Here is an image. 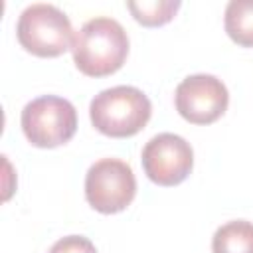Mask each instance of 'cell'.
Wrapping results in <instances>:
<instances>
[{"mask_svg": "<svg viewBox=\"0 0 253 253\" xmlns=\"http://www.w3.org/2000/svg\"><path fill=\"white\" fill-rule=\"evenodd\" d=\"M150 115V99L132 85L103 89L89 103L91 125L111 138L134 136L146 126Z\"/></svg>", "mask_w": 253, "mask_h": 253, "instance_id": "2", "label": "cell"}, {"mask_svg": "<svg viewBox=\"0 0 253 253\" xmlns=\"http://www.w3.org/2000/svg\"><path fill=\"white\" fill-rule=\"evenodd\" d=\"M20 45L38 57H57L71 49L73 28L63 10L47 2L26 6L16 24Z\"/></svg>", "mask_w": 253, "mask_h": 253, "instance_id": "3", "label": "cell"}, {"mask_svg": "<svg viewBox=\"0 0 253 253\" xmlns=\"http://www.w3.org/2000/svg\"><path fill=\"white\" fill-rule=\"evenodd\" d=\"M176 111L192 125L215 123L229 105V93L221 79L210 73L184 77L174 93Z\"/></svg>", "mask_w": 253, "mask_h": 253, "instance_id": "6", "label": "cell"}, {"mask_svg": "<svg viewBox=\"0 0 253 253\" xmlns=\"http://www.w3.org/2000/svg\"><path fill=\"white\" fill-rule=\"evenodd\" d=\"M140 162L148 180L158 186H178L194 166V150L186 138L174 132L152 136L140 154Z\"/></svg>", "mask_w": 253, "mask_h": 253, "instance_id": "7", "label": "cell"}, {"mask_svg": "<svg viewBox=\"0 0 253 253\" xmlns=\"http://www.w3.org/2000/svg\"><path fill=\"white\" fill-rule=\"evenodd\" d=\"M136 194V178L128 162L101 158L85 174V198L99 213L123 211Z\"/></svg>", "mask_w": 253, "mask_h": 253, "instance_id": "5", "label": "cell"}, {"mask_svg": "<svg viewBox=\"0 0 253 253\" xmlns=\"http://www.w3.org/2000/svg\"><path fill=\"white\" fill-rule=\"evenodd\" d=\"M223 26L235 43L253 47V0H229L225 6Z\"/></svg>", "mask_w": 253, "mask_h": 253, "instance_id": "9", "label": "cell"}, {"mask_svg": "<svg viewBox=\"0 0 253 253\" xmlns=\"http://www.w3.org/2000/svg\"><path fill=\"white\" fill-rule=\"evenodd\" d=\"M26 138L38 148H55L69 142L77 130V111L71 101L42 95L26 103L20 117Z\"/></svg>", "mask_w": 253, "mask_h": 253, "instance_id": "4", "label": "cell"}, {"mask_svg": "<svg viewBox=\"0 0 253 253\" xmlns=\"http://www.w3.org/2000/svg\"><path fill=\"white\" fill-rule=\"evenodd\" d=\"M180 6H182L180 0H140V2L128 0L126 2V8L130 10L132 18L138 24L148 28L164 26L166 22H170Z\"/></svg>", "mask_w": 253, "mask_h": 253, "instance_id": "10", "label": "cell"}, {"mask_svg": "<svg viewBox=\"0 0 253 253\" xmlns=\"http://www.w3.org/2000/svg\"><path fill=\"white\" fill-rule=\"evenodd\" d=\"M71 53L81 73L105 77L123 67L128 55V36L115 18L97 16L75 32Z\"/></svg>", "mask_w": 253, "mask_h": 253, "instance_id": "1", "label": "cell"}, {"mask_svg": "<svg viewBox=\"0 0 253 253\" xmlns=\"http://www.w3.org/2000/svg\"><path fill=\"white\" fill-rule=\"evenodd\" d=\"M211 253H253V223L233 219L219 225L211 237Z\"/></svg>", "mask_w": 253, "mask_h": 253, "instance_id": "8", "label": "cell"}, {"mask_svg": "<svg viewBox=\"0 0 253 253\" xmlns=\"http://www.w3.org/2000/svg\"><path fill=\"white\" fill-rule=\"evenodd\" d=\"M47 253H97L93 241L83 235H65L57 239Z\"/></svg>", "mask_w": 253, "mask_h": 253, "instance_id": "11", "label": "cell"}]
</instances>
